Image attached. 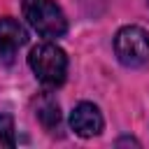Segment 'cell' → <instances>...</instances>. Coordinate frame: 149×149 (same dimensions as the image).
<instances>
[{
    "label": "cell",
    "instance_id": "1",
    "mask_svg": "<svg viewBox=\"0 0 149 149\" xmlns=\"http://www.w3.org/2000/svg\"><path fill=\"white\" fill-rule=\"evenodd\" d=\"M28 65L30 70L35 72L37 81L47 88H58L63 81H65V74H68V56L61 47L51 44V42H44V44H37L30 56H28Z\"/></svg>",
    "mask_w": 149,
    "mask_h": 149
},
{
    "label": "cell",
    "instance_id": "4",
    "mask_svg": "<svg viewBox=\"0 0 149 149\" xmlns=\"http://www.w3.org/2000/svg\"><path fill=\"white\" fill-rule=\"evenodd\" d=\"M26 42H28L26 28L12 16H2L0 19V61L12 63V58Z\"/></svg>",
    "mask_w": 149,
    "mask_h": 149
},
{
    "label": "cell",
    "instance_id": "6",
    "mask_svg": "<svg viewBox=\"0 0 149 149\" xmlns=\"http://www.w3.org/2000/svg\"><path fill=\"white\" fill-rule=\"evenodd\" d=\"M37 119H40V123L49 133H54L58 128V123H61V107H58V102L54 98H49V95L42 98L40 105H37Z\"/></svg>",
    "mask_w": 149,
    "mask_h": 149
},
{
    "label": "cell",
    "instance_id": "2",
    "mask_svg": "<svg viewBox=\"0 0 149 149\" xmlns=\"http://www.w3.org/2000/svg\"><path fill=\"white\" fill-rule=\"evenodd\" d=\"M21 9H23L26 21L37 35L47 40H56L65 35L68 19L54 0H21Z\"/></svg>",
    "mask_w": 149,
    "mask_h": 149
},
{
    "label": "cell",
    "instance_id": "8",
    "mask_svg": "<svg viewBox=\"0 0 149 149\" xmlns=\"http://www.w3.org/2000/svg\"><path fill=\"white\" fill-rule=\"evenodd\" d=\"M147 5H149V0H147Z\"/></svg>",
    "mask_w": 149,
    "mask_h": 149
},
{
    "label": "cell",
    "instance_id": "3",
    "mask_svg": "<svg viewBox=\"0 0 149 149\" xmlns=\"http://www.w3.org/2000/svg\"><path fill=\"white\" fill-rule=\"evenodd\" d=\"M114 51L121 65L142 68L149 63V33L140 26H123L114 37Z\"/></svg>",
    "mask_w": 149,
    "mask_h": 149
},
{
    "label": "cell",
    "instance_id": "7",
    "mask_svg": "<svg viewBox=\"0 0 149 149\" xmlns=\"http://www.w3.org/2000/svg\"><path fill=\"white\" fill-rule=\"evenodd\" d=\"M14 144H16L14 119L9 114H0V149L2 147H14Z\"/></svg>",
    "mask_w": 149,
    "mask_h": 149
},
{
    "label": "cell",
    "instance_id": "5",
    "mask_svg": "<svg viewBox=\"0 0 149 149\" xmlns=\"http://www.w3.org/2000/svg\"><path fill=\"white\" fill-rule=\"evenodd\" d=\"M102 126H105L102 114L93 102H79L70 114V128L79 137H93L102 130Z\"/></svg>",
    "mask_w": 149,
    "mask_h": 149
}]
</instances>
